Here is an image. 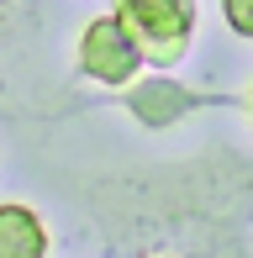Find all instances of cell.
Segmentation results:
<instances>
[{
    "label": "cell",
    "mask_w": 253,
    "mask_h": 258,
    "mask_svg": "<svg viewBox=\"0 0 253 258\" xmlns=\"http://www.w3.org/2000/svg\"><path fill=\"white\" fill-rule=\"evenodd\" d=\"M111 16H116V27L126 32V42L137 48L143 63L169 69L185 58V42H190V27H195V11L185 0H126Z\"/></svg>",
    "instance_id": "6da1fadb"
},
{
    "label": "cell",
    "mask_w": 253,
    "mask_h": 258,
    "mask_svg": "<svg viewBox=\"0 0 253 258\" xmlns=\"http://www.w3.org/2000/svg\"><path fill=\"white\" fill-rule=\"evenodd\" d=\"M137 48L126 42V32L116 27V16H100L85 27V37H79V69H85L90 79H100V85H126V79L137 74Z\"/></svg>",
    "instance_id": "7a4b0ae2"
},
{
    "label": "cell",
    "mask_w": 253,
    "mask_h": 258,
    "mask_svg": "<svg viewBox=\"0 0 253 258\" xmlns=\"http://www.w3.org/2000/svg\"><path fill=\"white\" fill-rule=\"evenodd\" d=\"M48 253V227L27 206H0V258H42Z\"/></svg>",
    "instance_id": "3957f363"
},
{
    "label": "cell",
    "mask_w": 253,
    "mask_h": 258,
    "mask_svg": "<svg viewBox=\"0 0 253 258\" xmlns=\"http://www.w3.org/2000/svg\"><path fill=\"white\" fill-rule=\"evenodd\" d=\"M164 100H169V111H185V90H174V85H143V90H137V95H132V111L137 116H143V121H164Z\"/></svg>",
    "instance_id": "277c9868"
},
{
    "label": "cell",
    "mask_w": 253,
    "mask_h": 258,
    "mask_svg": "<svg viewBox=\"0 0 253 258\" xmlns=\"http://www.w3.org/2000/svg\"><path fill=\"white\" fill-rule=\"evenodd\" d=\"M222 16H227V27H232V32L253 37V0H227V6H222Z\"/></svg>",
    "instance_id": "5b68a950"
}]
</instances>
